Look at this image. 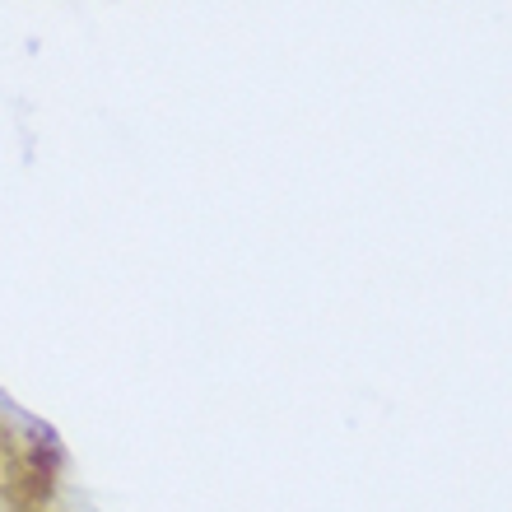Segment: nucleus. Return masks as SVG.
I'll list each match as a JSON object with an SVG mask.
<instances>
[{
  "instance_id": "f257e3e1",
  "label": "nucleus",
  "mask_w": 512,
  "mask_h": 512,
  "mask_svg": "<svg viewBox=\"0 0 512 512\" xmlns=\"http://www.w3.org/2000/svg\"><path fill=\"white\" fill-rule=\"evenodd\" d=\"M56 475H61L56 443L0 405V508L47 512L56 494Z\"/></svg>"
}]
</instances>
